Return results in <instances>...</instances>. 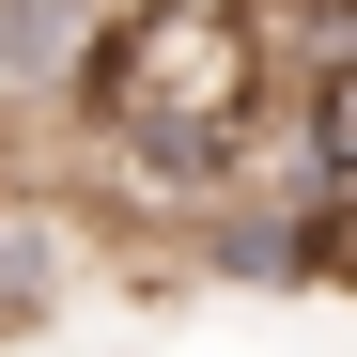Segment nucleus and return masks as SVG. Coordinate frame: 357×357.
Here are the masks:
<instances>
[{
    "mask_svg": "<svg viewBox=\"0 0 357 357\" xmlns=\"http://www.w3.org/2000/svg\"><path fill=\"white\" fill-rule=\"evenodd\" d=\"M125 0H0V155H63L93 125Z\"/></svg>",
    "mask_w": 357,
    "mask_h": 357,
    "instance_id": "1",
    "label": "nucleus"
},
{
    "mask_svg": "<svg viewBox=\"0 0 357 357\" xmlns=\"http://www.w3.org/2000/svg\"><path fill=\"white\" fill-rule=\"evenodd\" d=\"M93 187L63 155H0V326H47L63 295L93 280Z\"/></svg>",
    "mask_w": 357,
    "mask_h": 357,
    "instance_id": "2",
    "label": "nucleus"
}]
</instances>
